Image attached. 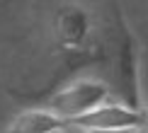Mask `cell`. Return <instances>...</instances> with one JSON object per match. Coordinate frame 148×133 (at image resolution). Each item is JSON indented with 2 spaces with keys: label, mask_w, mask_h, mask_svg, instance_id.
I'll list each match as a JSON object with an SVG mask.
<instances>
[{
  "label": "cell",
  "mask_w": 148,
  "mask_h": 133,
  "mask_svg": "<svg viewBox=\"0 0 148 133\" xmlns=\"http://www.w3.org/2000/svg\"><path fill=\"white\" fill-rule=\"evenodd\" d=\"M51 34L61 51L71 56L85 53L95 36V17L80 3H63L51 17Z\"/></svg>",
  "instance_id": "6da1fadb"
},
{
  "label": "cell",
  "mask_w": 148,
  "mask_h": 133,
  "mask_svg": "<svg viewBox=\"0 0 148 133\" xmlns=\"http://www.w3.org/2000/svg\"><path fill=\"white\" fill-rule=\"evenodd\" d=\"M112 99V87L102 80H92V77H83V80H75L66 87H61L56 94H51L46 109L58 116L61 121L68 124L71 119L83 116L90 109L100 107L102 102Z\"/></svg>",
  "instance_id": "7a4b0ae2"
},
{
  "label": "cell",
  "mask_w": 148,
  "mask_h": 133,
  "mask_svg": "<svg viewBox=\"0 0 148 133\" xmlns=\"http://www.w3.org/2000/svg\"><path fill=\"white\" fill-rule=\"evenodd\" d=\"M66 126H75L83 131H97V128H141L146 126L143 111L136 107H126L121 102H102L100 107L90 109L83 116L71 119Z\"/></svg>",
  "instance_id": "3957f363"
},
{
  "label": "cell",
  "mask_w": 148,
  "mask_h": 133,
  "mask_svg": "<svg viewBox=\"0 0 148 133\" xmlns=\"http://www.w3.org/2000/svg\"><path fill=\"white\" fill-rule=\"evenodd\" d=\"M58 128H66V121L53 116L49 109H27L10 121L5 133H49Z\"/></svg>",
  "instance_id": "277c9868"
},
{
  "label": "cell",
  "mask_w": 148,
  "mask_h": 133,
  "mask_svg": "<svg viewBox=\"0 0 148 133\" xmlns=\"http://www.w3.org/2000/svg\"><path fill=\"white\" fill-rule=\"evenodd\" d=\"M134 131H138V128H97V131H88V133H134Z\"/></svg>",
  "instance_id": "5b68a950"
},
{
  "label": "cell",
  "mask_w": 148,
  "mask_h": 133,
  "mask_svg": "<svg viewBox=\"0 0 148 133\" xmlns=\"http://www.w3.org/2000/svg\"><path fill=\"white\" fill-rule=\"evenodd\" d=\"M61 133H88V131H83V128H75V126H66Z\"/></svg>",
  "instance_id": "8992f818"
},
{
  "label": "cell",
  "mask_w": 148,
  "mask_h": 133,
  "mask_svg": "<svg viewBox=\"0 0 148 133\" xmlns=\"http://www.w3.org/2000/svg\"><path fill=\"white\" fill-rule=\"evenodd\" d=\"M134 133H146V126H143V128H138V131H134Z\"/></svg>",
  "instance_id": "52a82bcc"
},
{
  "label": "cell",
  "mask_w": 148,
  "mask_h": 133,
  "mask_svg": "<svg viewBox=\"0 0 148 133\" xmlns=\"http://www.w3.org/2000/svg\"><path fill=\"white\" fill-rule=\"evenodd\" d=\"M61 131H63V128H58V131H49V133H61Z\"/></svg>",
  "instance_id": "ba28073f"
}]
</instances>
